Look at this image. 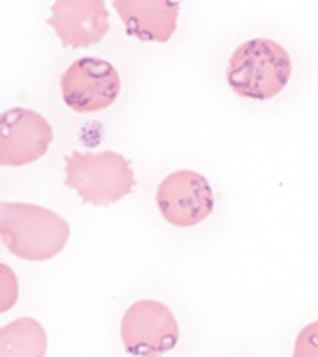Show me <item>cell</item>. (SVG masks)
<instances>
[{"label": "cell", "mask_w": 318, "mask_h": 357, "mask_svg": "<svg viewBox=\"0 0 318 357\" xmlns=\"http://www.w3.org/2000/svg\"><path fill=\"white\" fill-rule=\"evenodd\" d=\"M0 236L10 253L31 262L56 259L69 243V222L48 207L2 202Z\"/></svg>", "instance_id": "6da1fadb"}, {"label": "cell", "mask_w": 318, "mask_h": 357, "mask_svg": "<svg viewBox=\"0 0 318 357\" xmlns=\"http://www.w3.org/2000/svg\"><path fill=\"white\" fill-rule=\"evenodd\" d=\"M113 8L126 33L139 42H170L180 17V2L172 0H115Z\"/></svg>", "instance_id": "9c48e42d"}, {"label": "cell", "mask_w": 318, "mask_h": 357, "mask_svg": "<svg viewBox=\"0 0 318 357\" xmlns=\"http://www.w3.org/2000/svg\"><path fill=\"white\" fill-rule=\"evenodd\" d=\"M120 75L113 63L80 57L62 75L63 103L78 114L109 109L120 96Z\"/></svg>", "instance_id": "5b68a950"}, {"label": "cell", "mask_w": 318, "mask_h": 357, "mask_svg": "<svg viewBox=\"0 0 318 357\" xmlns=\"http://www.w3.org/2000/svg\"><path fill=\"white\" fill-rule=\"evenodd\" d=\"M157 207L168 225L191 228L214 213L215 196L208 178L193 169H180L160 181Z\"/></svg>", "instance_id": "8992f818"}, {"label": "cell", "mask_w": 318, "mask_h": 357, "mask_svg": "<svg viewBox=\"0 0 318 357\" xmlns=\"http://www.w3.org/2000/svg\"><path fill=\"white\" fill-rule=\"evenodd\" d=\"M291 73L288 50L270 38H252L229 57L227 84L238 97L263 103L282 93Z\"/></svg>", "instance_id": "7a4b0ae2"}, {"label": "cell", "mask_w": 318, "mask_h": 357, "mask_svg": "<svg viewBox=\"0 0 318 357\" xmlns=\"http://www.w3.org/2000/svg\"><path fill=\"white\" fill-rule=\"evenodd\" d=\"M65 186L86 206L109 207L136 188L130 160L120 152H71L65 158Z\"/></svg>", "instance_id": "3957f363"}, {"label": "cell", "mask_w": 318, "mask_h": 357, "mask_svg": "<svg viewBox=\"0 0 318 357\" xmlns=\"http://www.w3.org/2000/svg\"><path fill=\"white\" fill-rule=\"evenodd\" d=\"M46 23L63 46L90 48L109 33V8L101 0H57Z\"/></svg>", "instance_id": "ba28073f"}, {"label": "cell", "mask_w": 318, "mask_h": 357, "mask_svg": "<svg viewBox=\"0 0 318 357\" xmlns=\"http://www.w3.org/2000/svg\"><path fill=\"white\" fill-rule=\"evenodd\" d=\"M48 335L33 317H20L0 331V357H44Z\"/></svg>", "instance_id": "30bf717a"}, {"label": "cell", "mask_w": 318, "mask_h": 357, "mask_svg": "<svg viewBox=\"0 0 318 357\" xmlns=\"http://www.w3.org/2000/svg\"><path fill=\"white\" fill-rule=\"evenodd\" d=\"M0 272H2V306H0V310L4 314L17 301V282H15L14 272L6 264H2Z\"/></svg>", "instance_id": "7c38bea8"}, {"label": "cell", "mask_w": 318, "mask_h": 357, "mask_svg": "<svg viewBox=\"0 0 318 357\" xmlns=\"http://www.w3.org/2000/svg\"><path fill=\"white\" fill-rule=\"evenodd\" d=\"M291 357H318V319L307 323L299 331Z\"/></svg>", "instance_id": "8fae6325"}, {"label": "cell", "mask_w": 318, "mask_h": 357, "mask_svg": "<svg viewBox=\"0 0 318 357\" xmlns=\"http://www.w3.org/2000/svg\"><path fill=\"white\" fill-rule=\"evenodd\" d=\"M0 164L2 167H21L35 164L48 152L54 130L36 110L10 109L0 116Z\"/></svg>", "instance_id": "52a82bcc"}, {"label": "cell", "mask_w": 318, "mask_h": 357, "mask_svg": "<svg viewBox=\"0 0 318 357\" xmlns=\"http://www.w3.org/2000/svg\"><path fill=\"white\" fill-rule=\"evenodd\" d=\"M120 338L130 356L162 357L180 342V325L166 304L145 298L124 312Z\"/></svg>", "instance_id": "277c9868"}]
</instances>
